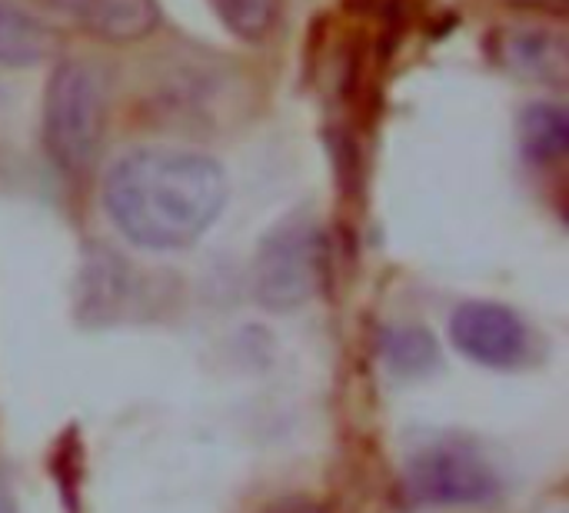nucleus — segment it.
Returning a JSON list of instances; mask_svg holds the SVG:
<instances>
[{"label":"nucleus","instance_id":"nucleus-12","mask_svg":"<svg viewBox=\"0 0 569 513\" xmlns=\"http://www.w3.org/2000/svg\"><path fill=\"white\" fill-rule=\"evenodd\" d=\"M257 513H327V507H320V504L310 501V497L290 494V497H280V501H270L267 507H260Z\"/></svg>","mask_w":569,"mask_h":513},{"label":"nucleus","instance_id":"nucleus-1","mask_svg":"<svg viewBox=\"0 0 569 513\" xmlns=\"http://www.w3.org/2000/svg\"><path fill=\"white\" fill-rule=\"evenodd\" d=\"M110 224L143 250H180L197 244L227 204L223 167L197 150L137 147L103 177Z\"/></svg>","mask_w":569,"mask_h":513},{"label":"nucleus","instance_id":"nucleus-6","mask_svg":"<svg viewBox=\"0 0 569 513\" xmlns=\"http://www.w3.org/2000/svg\"><path fill=\"white\" fill-rule=\"evenodd\" d=\"M487 53L497 67L520 80L540 83H567L569 43L563 30L553 27H530V23H507L487 37Z\"/></svg>","mask_w":569,"mask_h":513},{"label":"nucleus","instance_id":"nucleus-8","mask_svg":"<svg viewBox=\"0 0 569 513\" xmlns=\"http://www.w3.org/2000/svg\"><path fill=\"white\" fill-rule=\"evenodd\" d=\"M53 33L13 0H0V67H30L47 57Z\"/></svg>","mask_w":569,"mask_h":513},{"label":"nucleus","instance_id":"nucleus-9","mask_svg":"<svg viewBox=\"0 0 569 513\" xmlns=\"http://www.w3.org/2000/svg\"><path fill=\"white\" fill-rule=\"evenodd\" d=\"M520 147L527 160L550 167L569 150V117L560 103H530L520 114Z\"/></svg>","mask_w":569,"mask_h":513},{"label":"nucleus","instance_id":"nucleus-4","mask_svg":"<svg viewBox=\"0 0 569 513\" xmlns=\"http://www.w3.org/2000/svg\"><path fill=\"white\" fill-rule=\"evenodd\" d=\"M400 494L410 507H477L500 494V477L477 447L443 441L407 461Z\"/></svg>","mask_w":569,"mask_h":513},{"label":"nucleus","instance_id":"nucleus-7","mask_svg":"<svg viewBox=\"0 0 569 513\" xmlns=\"http://www.w3.org/2000/svg\"><path fill=\"white\" fill-rule=\"evenodd\" d=\"M63 17H70L87 33L110 43H133L157 30V0H50Z\"/></svg>","mask_w":569,"mask_h":513},{"label":"nucleus","instance_id":"nucleus-2","mask_svg":"<svg viewBox=\"0 0 569 513\" xmlns=\"http://www.w3.org/2000/svg\"><path fill=\"white\" fill-rule=\"evenodd\" d=\"M107 130V77L93 60L70 57L53 67L43 90V147L67 177H83Z\"/></svg>","mask_w":569,"mask_h":513},{"label":"nucleus","instance_id":"nucleus-5","mask_svg":"<svg viewBox=\"0 0 569 513\" xmlns=\"http://www.w3.org/2000/svg\"><path fill=\"white\" fill-rule=\"evenodd\" d=\"M453 347L480 367L510 371L530 351L527 324L503 304L467 300L450 317Z\"/></svg>","mask_w":569,"mask_h":513},{"label":"nucleus","instance_id":"nucleus-10","mask_svg":"<svg viewBox=\"0 0 569 513\" xmlns=\"http://www.w3.org/2000/svg\"><path fill=\"white\" fill-rule=\"evenodd\" d=\"M383 361L390 371H397L403 377H417V374H427L437 367L440 347L420 327H397V331H387V337H383Z\"/></svg>","mask_w":569,"mask_h":513},{"label":"nucleus","instance_id":"nucleus-14","mask_svg":"<svg viewBox=\"0 0 569 513\" xmlns=\"http://www.w3.org/2000/svg\"><path fill=\"white\" fill-rule=\"evenodd\" d=\"M0 513H17V507H13V497H10V491H7V484H3V477H0Z\"/></svg>","mask_w":569,"mask_h":513},{"label":"nucleus","instance_id":"nucleus-11","mask_svg":"<svg viewBox=\"0 0 569 513\" xmlns=\"http://www.w3.org/2000/svg\"><path fill=\"white\" fill-rule=\"evenodd\" d=\"M220 23L247 43L267 40L280 17V0H210Z\"/></svg>","mask_w":569,"mask_h":513},{"label":"nucleus","instance_id":"nucleus-3","mask_svg":"<svg viewBox=\"0 0 569 513\" xmlns=\"http://www.w3.org/2000/svg\"><path fill=\"white\" fill-rule=\"evenodd\" d=\"M330 247L323 227L310 214L283 217L257 247L250 284L260 307L290 314L310 304L327 284Z\"/></svg>","mask_w":569,"mask_h":513},{"label":"nucleus","instance_id":"nucleus-13","mask_svg":"<svg viewBox=\"0 0 569 513\" xmlns=\"http://www.w3.org/2000/svg\"><path fill=\"white\" fill-rule=\"evenodd\" d=\"M523 10H543V13H567V0H507Z\"/></svg>","mask_w":569,"mask_h":513}]
</instances>
